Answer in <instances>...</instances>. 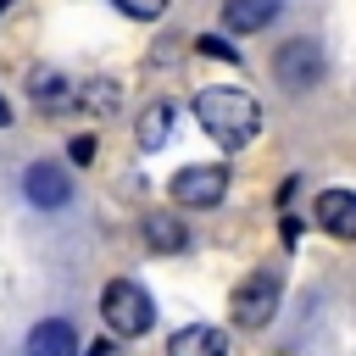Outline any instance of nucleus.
I'll list each match as a JSON object with an SVG mask.
<instances>
[{"mask_svg":"<svg viewBox=\"0 0 356 356\" xmlns=\"http://www.w3.org/2000/svg\"><path fill=\"white\" fill-rule=\"evenodd\" d=\"M6 6H11V0H0V11H6Z\"/></svg>","mask_w":356,"mask_h":356,"instance_id":"obj_19","label":"nucleus"},{"mask_svg":"<svg viewBox=\"0 0 356 356\" xmlns=\"http://www.w3.org/2000/svg\"><path fill=\"white\" fill-rule=\"evenodd\" d=\"M78 100H83L89 111H111V106H117V83H111V78H95V83H83Z\"/></svg>","mask_w":356,"mask_h":356,"instance_id":"obj_14","label":"nucleus"},{"mask_svg":"<svg viewBox=\"0 0 356 356\" xmlns=\"http://www.w3.org/2000/svg\"><path fill=\"white\" fill-rule=\"evenodd\" d=\"M312 217H317L323 234H334V239H356V195H350V189H323L317 206H312Z\"/></svg>","mask_w":356,"mask_h":356,"instance_id":"obj_7","label":"nucleus"},{"mask_svg":"<svg viewBox=\"0 0 356 356\" xmlns=\"http://www.w3.org/2000/svg\"><path fill=\"white\" fill-rule=\"evenodd\" d=\"M122 17H134V22H156L161 11H167V0H111Z\"/></svg>","mask_w":356,"mask_h":356,"instance_id":"obj_15","label":"nucleus"},{"mask_svg":"<svg viewBox=\"0 0 356 356\" xmlns=\"http://www.w3.org/2000/svg\"><path fill=\"white\" fill-rule=\"evenodd\" d=\"M145 245L161 250V256H172V250L189 245V228H184L172 211H150V217H145Z\"/></svg>","mask_w":356,"mask_h":356,"instance_id":"obj_11","label":"nucleus"},{"mask_svg":"<svg viewBox=\"0 0 356 356\" xmlns=\"http://www.w3.org/2000/svg\"><path fill=\"white\" fill-rule=\"evenodd\" d=\"M167 189H172V200H178V206H217V200L228 195V167H217V161L178 167Z\"/></svg>","mask_w":356,"mask_h":356,"instance_id":"obj_4","label":"nucleus"},{"mask_svg":"<svg viewBox=\"0 0 356 356\" xmlns=\"http://www.w3.org/2000/svg\"><path fill=\"white\" fill-rule=\"evenodd\" d=\"M167 128H172V106H167V100L145 106V117H139V145H145V150H161V145H167Z\"/></svg>","mask_w":356,"mask_h":356,"instance_id":"obj_13","label":"nucleus"},{"mask_svg":"<svg viewBox=\"0 0 356 356\" xmlns=\"http://www.w3.org/2000/svg\"><path fill=\"white\" fill-rule=\"evenodd\" d=\"M28 356H78V328L67 317H44L28 334Z\"/></svg>","mask_w":356,"mask_h":356,"instance_id":"obj_8","label":"nucleus"},{"mask_svg":"<svg viewBox=\"0 0 356 356\" xmlns=\"http://www.w3.org/2000/svg\"><path fill=\"white\" fill-rule=\"evenodd\" d=\"M273 72H278L284 89H312V83L323 78V44H312V39H289V44H278Z\"/></svg>","mask_w":356,"mask_h":356,"instance_id":"obj_5","label":"nucleus"},{"mask_svg":"<svg viewBox=\"0 0 356 356\" xmlns=\"http://www.w3.org/2000/svg\"><path fill=\"white\" fill-rule=\"evenodd\" d=\"M195 44H200V56H222V61H239V50H234V44H222L217 33H200Z\"/></svg>","mask_w":356,"mask_h":356,"instance_id":"obj_16","label":"nucleus"},{"mask_svg":"<svg viewBox=\"0 0 356 356\" xmlns=\"http://www.w3.org/2000/svg\"><path fill=\"white\" fill-rule=\"evenodd\" d=\"M72 100H78V95H72V83H67L61 72H50V67L33 72V106H39V111H67Z\"/></svg>","mask_w":356,"mask_h":356,"instance_id":"obj_12","label":"nucleus"},{"mask_svg":"<svg viewBox=\"0 0 356 356\" xmlns=\"http://www.w3.org/2000/svg\"><path fill=\"white\" fill-rule=\"evenodd\" d=\"M100 317H106L111 334L139 339V334H150V323H156V300H150L134 278H111V284L100 289Z\"/></svg>","mask_w":356,"mask_h":356,"instance_id":"obj_2","label":"nucleus"},{"mask_svg":"<svg viewBox=\"0 0 356 356\" xmlns=\"http://www.w3.org/2000/svg\"><path fill=\"white\" fill-rule=\"evenodd\" d=\"M278 295H284V278L273 267L250 273L239 289H234V323L239 328H267V317L278 312Z\"/></svg>","mask_w":356,"mask_h":356,"instance_id":"obj_3","label":"nucleus"},{"mask_svg":"<svg viewBox=\"0 0 356 356\" xmlns=\"http://www.w3.org/2000/svg\"><path fill=\"white\" fill-rule=\"evenodd\" d=\"M278 17V0H222V28L228 33H261Z\"/></svg>","mask_w":356,"mask_h":356,"instance_id":"obj_10","label":"nucleus"},{"mask_svg":"<svg viewBox=\"0 0 356 356\" xmlns=\"http://www.w3.org/2000/svg\"><path fill=\"white\" fill-rule=\"evenodd\" d=\"M167 356H228V334L211 323H189L167 339Z\"/></svg>","mask_w":356,"mask_h":356,"instance_id":"obj_9","label":"nucleus"},{"mask_svg":"<svg viewBox=\"0 0 356 356\" xmlns=\"http://www.w3.org/2000/svg\"><path fill=\"white\" fill-rule=\"evenodd\" d=\"M22 195H28L39 211H56V206L72 200V178H67L61 161H33V167L22 172Z\"/></svg>","mask_w":356,"mask_h":356,"instance_id":"obj_6","label":"nucleus"},{"mask_svg":"<svg viewBox=\"0 0 356 356\" xmlns=\"http://www.w3.org/2000/svg\"><path fill=\"white\" fill-rule=\"evenodd\" d=\"M6 122H11V106H6V100H0V128H6Z\"/></svg>","mask_w":356,"mask_h":356,"instance_id":"obj_18","label":"nucleus"},{"mask_svg":"<svg viewBox=\"0 0 356 356\" xmlns=\"http://www.w3.org/2000/svg\"><path fill=\"white\" fill-rule=\"evenodd\" d=\"M89 156H95V139H89V134H83V139H72V161H89Z\"/></svg>","mask_w":356,"mask_h":356,"instance_id":"obj_17","label":"nucleus"},{"mask_svg":"<svg viewBox=\"0 0 356 356\" xmlns=\"http://www.w3.org/2000/svg\"><path fill=\"white\" fill-rule=\"evenodd\" d=\"M195 122H200V134H206L211 145L245 150V145L261 134V106H256V95H245V89L211 83V89L195 95Z\"/></svg>","mask_w":356,"mask_h":356,"instance_id":"obj_1","label":"nucleus"}]
</instances>
